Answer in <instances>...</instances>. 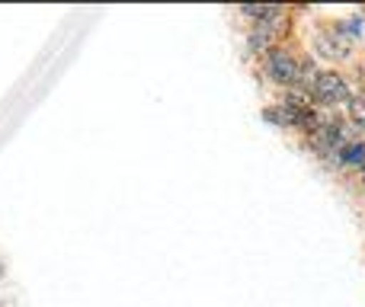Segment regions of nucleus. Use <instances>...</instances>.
I'll return each instance as SVG.
<instances>
[{"instance_id":"1","label":"nucleus","mask_w":365,"mask_h":307,"mask_svg":"<svg viewBox=\"0 0 365 307\" xmlns=\"http://www.w3.org/2000/svg\"><path fill=\"white\" fill-rule=\"evenodd\" d=\"M314 96L327 106H336V103H346L349 100V87L340 74L327 71V74H317L314 77Z\"/></svg>"},{"instance_id":"2","label":"nucleus","mask_w":365,"mask_h":307,"mask_svg":"<svg viewBox=\"0 0 365 307\" xmlns=\"http://www.w3.org/2000/svg\"><path fill=\"white\" fill-rule=\"evenodd\" d=\"M269 74L276 77L279 83H298L302 80V64H298L289 51L276 48V51H269Z\"/></svg>"},{"instance_id":"3","label":"nucleus","mask_w":365,"mask_h":307,"mask_svg":"<svg viewBox=\"0 0 365 307\" xmlns=\"http://www.w3.org/2000/svg\"><path fill=\"white\" fill-rule=\"evenodd\" d=\"M349 113H353V119L359 122V125H365V93L353 96V103H349Z\"/></svg>"},{"instance_id":"4","label":"nucleus","mask_w":365,"mask_h":307,"mask_svg":"<svg viewBox=\"0 0 365 307\" xmlns=\"http://www.w3.org/2000/svg\"><path fill=\"white\" fill-rule=\"evenodd\" d=\"M346 163H365V145H349L346 154H343Z\"/></svg>"}]
</instances>
